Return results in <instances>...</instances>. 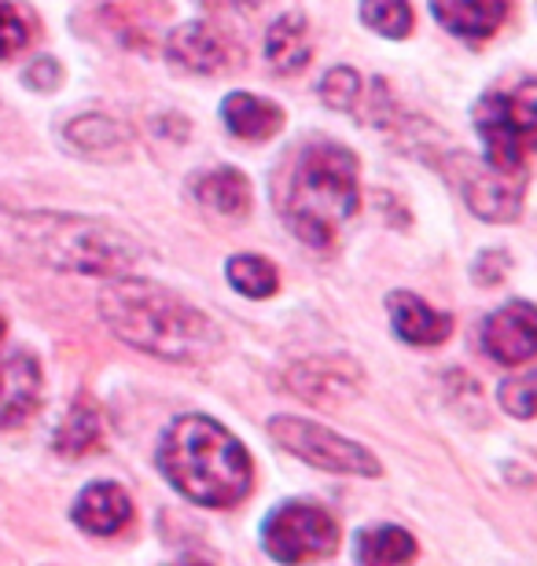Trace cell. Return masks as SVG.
I'll use <instances>...</instances> for the list:
<instances>
[{"label": "cell", "mask_w": 537, "mask_h": 566, "mask_svg": "<svg viewBox=\"0 0 537 566\" xmlns=\"http://www.w3.org/2000/svg\"><path fill=\"white\" fill-rule=\"evenodd\" d=\"M100 313L122 343L174 365H207L221 354V332L163 283L118 276L100 294Z\"/></svg>", "instance_id": "1"}, {"label": "cell", "mask_w": 537, "mask_h": 566, "mask_svg": "<svg viewBox=\"0 0 537 566\" xmlns=\"http://www.w3.org/2000/svg\"><path fill=\"white\" fill-rule=\"evenodd\" d=\"M155 463L177 493L203 507H233L255 482L244 441L207 416H180L169 423L158 438Z\"/></svg>", "instance_id": "2"}, {"label": "cell", "mask_w": 537, "mask_h": 566, "mask_svg": "<svg viewBox=\"0 0 537 566\" xmlns=\"http://www.w3.org/2000/svg\"><path fill=\"white\" fill-rule=\"evenodd\" d=\"M361 207L358 158L339 144H310L291 174L283 218L310 247H331L339 229Z\"/></svg>", "instance_id": "3"}, {"label": "cell", "mask_w": 537, "mask_h": 566, "mask_svg": "<svg viewBox=\"0 0 537 566\" xmlns=\"http://www.w3.org/2000/svg\"><path fill=\"white\" fill-rule=\"evenodd\" d=\"M16 232L41 262L63 273L118 280L130 276L141 258V247L125 232L111 229L107 221L78 218V213H19Z\"/></svg>", "instance_id": "4"}, {"label": "cell", "mask_w": 537, "mask_h": 566, "mask_svg": "<svg viewBox=\"0 0 537 566\" xmlns=\"http://www.w3.org/2000/svg\"><path fill=\"white\" fill-rule=\"evenodd\" d=\"M486 147V166L505 177H519L537 133V93L523 82L516 93H486L472 111Z\"/></svg>", "instance_id": "5"}, {"label": "cell", "mask_w": 537, "mask_h": 566, "mask_svg": "<svg viewBox=\"0 0 537 566\" xmlns=\"http://www.w3.org/2000/svg\"><path fill=\"white\" fill-rule=\"evenodd\" d=\"M261 545L283 566H306L335 556L339 526L321 504L288 501L266 515V523H261Z\"/></svg>", "instance_id": "6"}, {"label": "cell", "mask_w": 537, "mask_h": 566, "mask_svg": "<svg viewBox=\"0 0 537 566\" xmlns=\"http://www.w3.org/2000/svg\"><path fill=\"white\" fill-rule=\"evenodd\" d=\"M269 434L283 452H291V457L313 463L321 471L358 474V479H375L383 471L380 460L364 446H358V441L342 438L321 423L299 420V416H277V420H269Z\"/></svg>", "instance_id": "7"}, {"label": "cell", "mask_w": 537, "mask_h": 566, "mask_svg": "<svg viewBox=\"0 0 537 566\" xmlns=\"http://www.w3.org/2000/svg\"><path fill=\"white\" fill-rule=\"evenodd\" d=\"M483 349L497 365L516 368L537 354V313L530 302H508L483 324Z\"/></svg>", "instance_id": "8"}, {"label": "cell", "mask_w": 537, "mask_h": 566, "mask_svg": "<svg viewBox=\"0 0 537 566\" xmlns=\"http://www.w3.org/2000/svg\"><path fill=\"white\" fill-rule=\"evenodd\" d=\"M461 191L475 218H483L489 224H505L519 218L523 185L516 177H505V174H497V169H489L486 163H467V169L461 174Z\"/></svg>", "instance_id": "9"}, {"label": "cell", "mask_w": 537, "mask_h": 566, "mask_svg": "<svg viewBox=\"0 0 537 566\" xmlns=\"http://www.w3.org/2000/svg\"><path fill=\"white\" fill-rule=\"evenodd\" d=\"M288 387L317 405L347 401L361 390V368L347 357H317L288 371Z\"/></svg>", "instance_id": "10"}, {"label": "cell", "mask_w": 537, "mask_h": 566, "mask_svg": "<svg viewBox=\"0 0 537 566\" xmlns=\"http://www.w3.org/2000/svg\"><path fill=\"white\" fill-rule=\"evenodd\" d=\"M71 518H74L78 530H85V534L114 537L130 526L133 504H130V496H125V490L118 482H89L71 507Z\"/></svg>", "instance_id": "11"}, {"label": "cell", "mask_w": 537, "mask_h": 566, "mask_svg": "<svg viewBox=\"0 0 537 566\" xmlns=\"http://www.w3.org/2000/svg\"><path fill=\"white\" fill-rule=\"evenodd\" d=\"M41 409V365L30 354L0 360V427L27 423Z\"/></svg>", "instance_id": "12"}, {"label": "cell", "mask_w": 537, "mask_h": 566, "mask_svg": "<svg viewBox=\"0 0 537 566\" xmlns=\"http://www.w3.org/2000/svg\"><path fill=\"white\" fill-rule=\"evenodd\" d=\"M166 60L177 66V71L188 74H217L225 71L228 63V49L221 41V33L207 22H185L169 33L166 41Z\"/></svg>", "instance_id": "13"}, {"label": "cell", "mask_w": 537, "mask_h": 566, "mask_svg": "<svg viewBox=\"0 0 537 566\" xmlns=\"http://www.w3.org/2000/svg\"><path fill=\"white\" fill-rule=\"evenodd\" d=\"M386 305H391L394 335L409 346H442L445 338L453 335V316L431 310V305L424 298H416V294L394 291L391 298H386Z\"/></svg>", "instance_id": "14"}, {"label": "cell", "mask_w": 537, "mask_h": 566, "mask_svg": "<svg viewBox=\"0 0 537 566\" xmlns=\"http://www.w3.org/2000/svg\"><path fill=\"white\" fill-rule=\"evenodd\" d=\"M434 19L464 41H486L500 30L508 4L505 0H431Z\"/></svg>", "instance_id": "15"}, {"label": "cell", "mask_w": 537, "mask_h": 566, "mask_svg": "<svg viewBox=\"0 0 537 566\" xmlns=\"http://www.w3.org/2000/svg\"><path fill=\"white\" fill-rule=\"evenodd\" d=\"M221 118L233 137L239 140H269L283 129L280 104H269L255 93H228L221 99Z\"/></svg>", "instance_id": "16"}, {"label": "cell", "mask_w": 537, "mask_h": 566, "mask_svg": "<svg viewBox=\"0 0 537 566\" xmlns=\"http://www.w3.org/2000/svg\"><path fill=\"white\" fill-rule=\"evenodd\" d=\"M310 27H306L302 15H280L277 22L269 27L266 33V60L277 74L291 77L306 71V63H310Z\"/></svg>", "instance_id": "17"}, {"label": "cell", "mask_w": 537, "mask_h": 566, "mask_svg": "<svg viewBox=\"0 0 537 566\" xmlns=\"http://www.w3.org/2000/svg\"><path fill=\"white\" fill-rule=\"evenodd\" d=\"M192 191H196L203 207L221 213V218H244L250 210V180L233 166H217L210 174L196 177Z\"/></svg>", "instance_id": "18"}, {"label": "cell", "mask_w": 537, "mask_h": 566, "mask_svg": "<svg viewBox=\"0 0 537 566\" xmlns=\"http://www.w3.org/2000/svg\"><path fill=\"white\" fill-rule=\"evenodd\" d=\"M104 446V420H100V409L89 398H78L71 405V412L63 416L60 430H55V452L66 460L89 457Z\"/></svg>", "instance_id": "19"}, {"label": "cell", "mask_w": 537, "mask_h": 566, "mask_svg": "<svg viewBox=\"0 0 537 566\" xmlns=\"http://www.w3.org/2000/svg\"><path fill=\"white\" fill-rule=\"evenodd\" d=\"M416 559V541L402 526H375L358 534V566H409Z\"/></svg>", "instance_id": "20"}, {"label": "cell", "mask_w": 537, "mask_h": 566, "mask_svg": "<svg viewBox=\"0 0 537 566\" xmlns=\"http://www.w3.org/2000/svg\"><path fill=\"white\" fill-rule=\"evenodd\" d=\"M66 140L74 147H82L85 155H114L130 144V133H125L118 122H111L107 115H85L66 126Z\"/></svg>", "instance_id": "21"}, {"label": "cell", "mask_w": 537, "mask_h": 566, "mask_svg": "<svg viewBox=\"0 0 537 566\" xmlns=\"http://www.w3.org/2000/svg\"><path fill=\"white\" fill-rule=\"evenodd\" d=\"M225 276L239 294H247V298H269V294H277L280 287L277 269L261 254H236L233 262L225 265Z\"/></svg>", "instance_id": "22"}, {"label": "cell", "mask_w": 537, "mask_h": 566, "mask_svg": "<svg viewBox=\"0 0 537 566\" xmlns=\"http://www.w3.org/2000/svg\"><path fill=\"white\" fill-rule=\"evenodd\" d=\"M361 22L380 38L402 41L413 33V8L409 0H361Z\"/></svg>", "instance_id": "23"}, {"label": "cell", "mask_w": 537, "mask_h": 566, "mask_svg": "<svg viewBox=\"0 0 537 566\" xmlns=\"http://www.w3.org/2000/svg\"><path fill=\"white\" fill-rule=\"evenodd\" d=\"M500 409L512 412L516 420H530L537 409V379L534 371H519L500 382Z\"/></svg>", "instance_id": "24"}, {"label": "cell", "mask_w": 537, "mask_h": 566, "mask_svg": "<svg viewBox=\"0 0 537 566\" xmlns=\"http://www.w3.org/2000/svg\"><path fill=\"white\" fill-rule=\"evenodd\" d=\"M321 99L335 111H353L361 99V74L350 71V66H335V71H328L324 82H321Z\"/></svg>", "instance_id": "25"}, {"label": "cell", "mask_w": 537, "mask_h": 566, "mask_svg": "<svg viewBox=\"0 0 537 566\" xmlns=\"http://www.w3.org/2000/svg\"><path fill=\"white\" fill-rule=\"evenodd\" d=\"M27 41H30L27 19L19 15L16 4L0 0V60H11L16 52H22V49H27Z\"/></svg>", "instance_id": "26"}, {"label": "cell", "mask_w": 537, "mask_h": 566, "mask_svg": "<svg viewBox=\"0 0 537 566\" xmlns=\"http://www.w3.org/2000/svg\"><path fill=\"white\" fill-rule=\"evenodd\" d=\"M27 85H33V88H55V85H60V66H55L52 60L33 63L30 71H27Z\"/></svg>", "instance_id": "27"}, {"label": "cell", "mask_w": 537, "mask_h": 566, "mask_svg": "<svg viewBox=\"0 0 537 566\" xmlns=\"http://www.w3.org/2000/svg\"><path fill=\"white\" fill-rule=\"evenodd\" d=\"M169 566H210L207 559H199V556H180V559H174Z\"/></svg>", "instance_id": "28"}, {"label": "cell", "mask_w": 537, "mask_h": 566, "mask_svg": "<svg viewBox=\"0 0 537 566\" xmlns=\"http://www.w3.org/2000/svg\"><path fill=\"white\" fill-rule=\"evenodd\" d=\"M0 338H4V316H0Z\"/></svg>", "instance_id": "29"}]
</instances>
